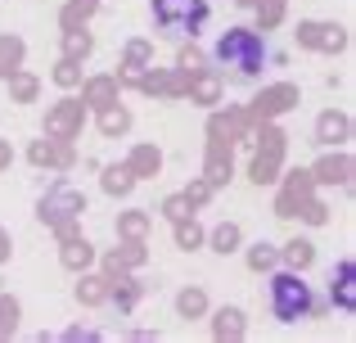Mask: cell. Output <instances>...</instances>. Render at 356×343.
Returning a JSON list of instances; mask_svg holds the SVG:
<instances>
[{
    "mask_svg": "<svg viewBox=\"0 0 356 343\" xmlns=\"http://www.w3.org/2000/svg\"><path fill=\"white\" fill-rule=\"evenodd\" d=\"M217 63L248 81V77H257V72L266 68V41H261L252 27H230V32H221V41H217Z\"/></svg>",
    "mask_w": 356,
    "mask_h": 343,
    "instance_id": "obj_1",
    "label": "cell"
},
{
    "mask_svg": "<svg viewBox=\"0 0 356 343\" xmlns=\"http://www.w3.org/2000/svg\"><path fill=\"white\" fill-rule=\"evenodd\" d=\"M270 317L284 321V326H298V321L312 317V285L293 271H280L270 280Z\"/></svg>",
    "mask_w": 356,
    "mask_h": 343,
    "instance_id": "obj_2",
    "label": "cell"
},
{
    "mask_svg": "<svg viewBox=\"0 0 356 343\" xmlns=\"http://www.w3.org/2000/svg\"><path fill=\"white\" fill-rule=\"evenodd\" d=\"M208 14V0H154V23L172 36H199Z\"/></svg>",
    "mask_w": 356,
    "mask_h": 343,
    "instance_id": "obj_3",
    "label": "cell"
},
{
    "mask_svg": "<svg viewBox=\"0 0 356 343\" xmlns=\"http://www.w3.org/2000/svg\"><path fill=\"white\" fill-rule=\"evenodd\" d=\"M356 294H352V262H339V308H352Z\"/></svg>",
    "mask_w": 356,
    "mask_h": 343,
    "instance_id": "obj_4",
    "label": "cell"
}]
</instances>
